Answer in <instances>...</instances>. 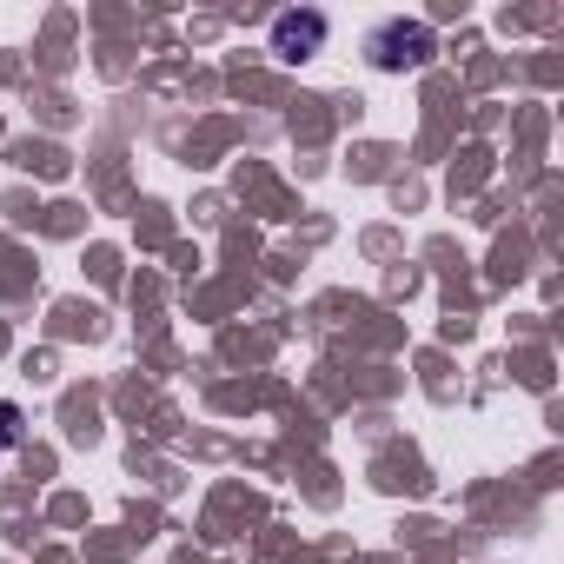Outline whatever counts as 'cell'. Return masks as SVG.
Instances as JSON below:
<instances>
[{"label": "cell", "instance_id": "6da1fadb", "mask_svg": "<svg viewBox=\"0 0 564 564\" xmlns=\"http://www.w3.org/2000/svg\"><path fill=\"white\" fill-rule=\"evenodd\" d=\"M432 54H438V41H432V28H425V21H386V28L372 34V67H386V74L425 67Z\"/></svg>", "mask_w": 564, "mask_h": 564}, {"label": "cell", "instance_id": "7a4b0ae2", "mask_svg": "<svg viewBox=\"0 0 564 564\" xmlns=\"http://www.w3.org/2000/svg\"><path fill=\"white\" fill-rule=\"evenodd\" d=\"M319 47H326V14L306 8V14H279L272 21V54L279 61H313Z\"/></svg>", "mask_w": 564, "mask_h": 564}, {"label": "cell", "instance_id": "3957f363", "mask_svg": "<svg viewBox=\"0 0 564 564\" xmlns=\"http://www.w3.org/2000/svg\"><path fill=\"white\" fill-rule=\"evenodd\" d=\"M8 445H21V405L0 399V452H8Z\"/></svg>", "mask_w": 564, "mask_h": 564}]
</instances>
